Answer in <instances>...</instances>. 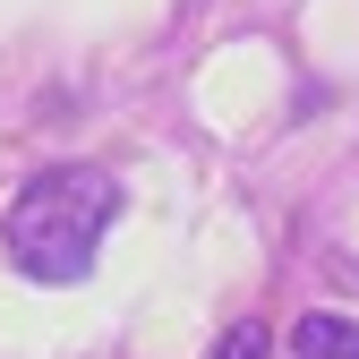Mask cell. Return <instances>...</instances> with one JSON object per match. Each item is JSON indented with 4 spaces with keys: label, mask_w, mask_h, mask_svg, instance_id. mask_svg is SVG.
<instances>
[{
    "label": "cell",
    "mask_w": 359,
    "mask_h": 359,
    "mask_svg": "<svg viewBox=\"0 0 359 359\" xmlns=\"http://www.w3.org/2000/svg\"><path fill=\"white\" fill-rule=\"evenodd\" d=\"M214 359H265V334H257V325L240 317L231 334H222V342H214Z\"/></svg>",
    "instance_id": "cell-3"
},
{
    "label": "cell",
    "mask_w": 359,
    "mask_h": 359,
    "mask_svg": "<svg viewBox=\"0 0 359 359\" xmlns=\"http://www.w3.org/2000/svg\"><path fill=\"white\" fill-rule=\"evenodd\" d=\"M128 189L103 171V163H52L34 171L26 189L9 197V214H0V248H9V265L26 283H86L103 257V231L120 222Z\"/></svg>",
    "instance_id": "cell-1"
},
{
    "label": "cell",
    "mask_w": 359,
    "mask_h": 359,
    "mask_svg": "<svg viewBox=\"0 0 359 359\" xmlns=\"http://www.w3.org/2000/svg\"><path fill=\"white\" fill-rule=\"evenodd\" d=\"M291 359H359V317L342 308H308L291 325Z\"/></svg>",
    "instance_id": "cell-2"
}]
</instances>
